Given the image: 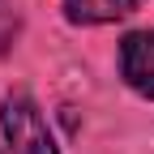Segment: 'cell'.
Instances as JSON below:
<instances>
[{"label":"cell","instance_id":"277c9868","mask_svg":"<svg viewBox=\"0 0 154 154\" xmlns=\"http://www.w3.org/2000/svg\"><path fill=\"white\" fill-rule=\"evenodd\" d=\"M17 30H22V17H17V9L9 5V0H0V51H9V43L17 38Z\"/></svg>","mask_w":154,"mask_h":154},{"label":"cell","instance_id":"6da1fadb","mask_svg":"<svg viewBox=\"0 0 154 154\" xmlns=\"http://www.w3.org/2000/svg\"><path fill=\"white\" fill-rule=\"evenodd\" d=\"M0 128H5L9 154H60L51 141V128L43 120L38 103L26 90H13L5 103H0Z\"/></svg>","mask_w":154,"mask_h":154},{"label":"cell","instance_id":"3957f363","mask_svg":"<svg viewBox=\"0 0 154 154\" xmlns=\"http://www.w3.org/2000/svg\"><path fill=\"white\" fill-rule=\"evenodd\" d=\"M141 0H64V17L73 26H107L137 9Z\"/></svg>","mask_w":154,"mask_h":154},{"label":"cell","instance_id":"7a4b0ae2","mask_svg":"<svg viewBox=\"0 0 154 154\" xmlns=\"http://www.w3.org/2000/svg\"><path fill=\"white\" fill-rule=\"evenodd\" d=\"M120 77L141 99H154V30H133L120 38Z\"/></svg>","mask_w":154,"mask_h":154}]
</instances>
